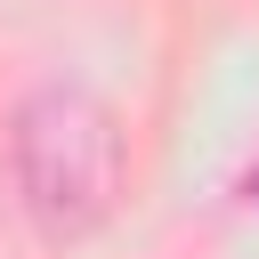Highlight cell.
Wrapping results in <instances>:
<instances>
[{
    "instance_id": "1",
    "label": "cell",
    "mask_w": 259,
    "mask_h": 259,
    "mask_svg": "<svg viewBox=\"0 0 259 259\" xmlns=\"http://www.w3.org/2000/svg\"><path fill=\"white\" fill-rule=\"evenodd\" d=\"M8 170L24 219L49 243H81L121 194V130L89 89H32L8 121Z\"/></svg>"
}]
</instances>
